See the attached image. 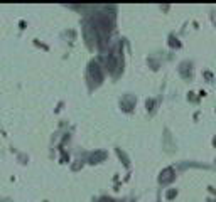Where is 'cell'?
<instances>
[{
  "instance_id": "cell-2",
  "label": "cell",
  "mask_w": 216,
  "mask_h": 202,
  "mask_svg": "<svg viewBox=\"0 0 216 202\" xmlns=\"http://www.w3.org/2000/svg\"><path fill=\"white\" fill-rule=\"evenodd\" d=\"M214 145H216V140H214Z\"/></svg>"
},
{
  "instance_id": "cell-1",
  "label": "cell",
  "mask_w": 216,
  "mask_h": 202,
  "mask_svg": "<svg viewBox=\"0 0 216 202\" xmlns=\"http://www.w3.org/2000/svg\"><path fill=\"white\" fill-rule=\"evenodd\" d=\"M171 174H172V172H171V170H167V172H164V180H169V178H171Z\"/></svg>"
}]
</instances>
